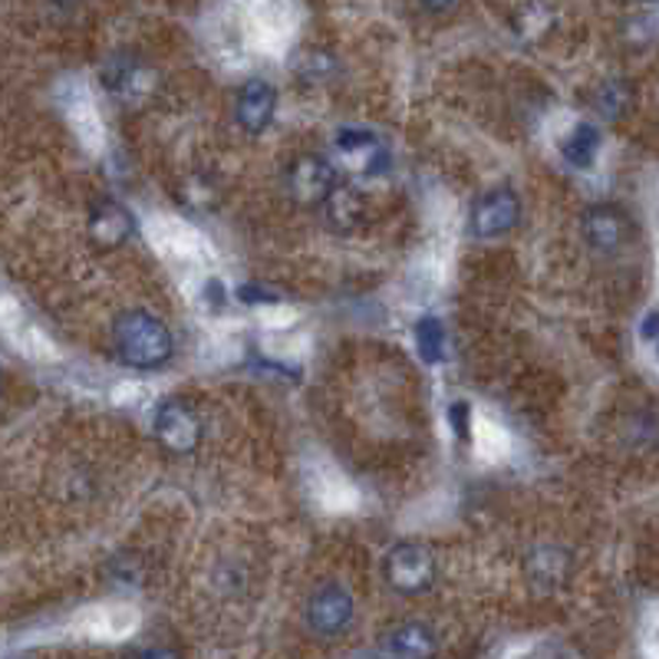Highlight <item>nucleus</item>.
I'll list each match as a JSON object with an SVG mask.
<instances>
[{
    "label": "nucleus",
    "instance_id": "nucleus-18",
    "mask_svg": "<svg viewBox=\"0 0 659 659\" xmlns=\"http://www.w3.org/2000/svg\"><path fill=\"white\" fill-rule=\"evenodd\" d=\"M136 659H181L175 650H168V647H149V650H143Z\"/></svg>",
    "mask_w": 659,
    "mask_h": 659
},
{
    "label": "nucleus",
    "instance_id": "nucleus-5",
    "mask_svg": "<svg viewBox=\"0 0 659 659\" xmlns=\"http://www.w3.org/2000/svg\"><path fill=\"white\" fill-rule=\"evenodd\" d=\"M333 153L353 178H376L389 168L386 146L369 129H339V136L333 139Z\"/></svg>",
    "mask_w": 659,
    "mask_h": 659
},
{
    "label": "nucleus",
    "instance_id": "nucleus-4",
    "mask_svg": "<svg viewBox=\"0 0 659 659\" xmlns=\"http://www.w3.org/2000/svg\"><path fill=\"white\" fill-rule=\"evenodd\" d=\"M336 188V165L327 156H297L294 163L284 168V191L297 201V205H324L327 195Z\"/></svg>",
    "mask_w": 659,
    "mask_h": 659
},
{
    "label": "nucleus",
    "instance_id": "nucleus-9",
    "mask_svg": "<svg viewBox=\"0 0 659 659\" xmlns=\"http://www.w3.org/2000/svg\"><path fill=\"white\" fill-rule=\"evenodd\" d=\"M90 241L100 251H116L123 248L133 234H136V218L126 205H119L116 198H100L90 208Z\"/></svg>",
    "mask_w": 659,
    "mask_h": 659
},
{
    "label": "nucleus",
    "instance_id": "nucleus-3",
    "mask_svg": "<svg viewBox=\"0 0 659 659\" xmlns=\"http://www.w3.org/2000/svg\"><path fill=\"white\" fill-rule=\"evenodd\" d=\"M153 436L156 442L163 446L165 452L171 456H188L201 446V436H205V422L198 416V409L178 396L165 399L163 406L156 409V419H153Z\"/></svg>",
    "mask_w": 659,
    "mask_h": 659
},
{
    "label": "nucleus",
    "instance_id": "nucleus-14",
    "mask_svg": "<svg viewBox=\"0 0 659 659\" xmlns=\"http://www.w3.org/2000/svg\"><path fill=\"white\" fill-rule=\"evenodd\" d=\"M571 574V557L564 547L554 544H541L527 554V577L541 587H557L564 584Z\"/></svg>",
    "mask_w": 659,
    "mask_h": 659
},
{
    "label": "nucleus",
    "instance_id": "nucleus-11",
    "mask_svg": "<svg viewBox=\"0 0 659 659\" xmlns=\"http://www.w3.org/2000/svg\"><path fill=\"white\" fill-rule=\"evenodd\" d=\"M274 109H278V90L268 80H248L241 86L234 116H238V123H241L244 133L261 136L274 123Z\"/></svg>",
    "mask_w": 659,
    "mask_h": 659
},
{
    "label": "nucleus",
    "instance_id": "nucleus-10",
    "mask_svg": "<svg viewBox=\"0 0 659 659\" xmlns=\"http://www.w3.org/2000/svg\"><path fill=\"white\" fill-rule=\"evenodd\" d=\"M106 90L126 106H136L156 90V73L139 56H116L106 66Z\"/></svg>",
    "mask_w": 659,
    "mask_h": 659
},
{
    "label": "nucleus",
    "instance_id": "nucleus-15",
    "mask_svg": "<svg viewBox=\"0 0 659 659\" xmlns=\"http://www.w3.org/2000/svg\"><path fill=\"white\" fill-rule=\"evenodd\" d=\"M561 153H564V159L574 165V168H590L594 159H597V153H600V133H597L594 126L580 123V126H574V133L564 139Z\"/></svg>",
    "mask_w": 659,
    "mask_h": 659
},
{
    "label": "nucleus",
    "instance_id": "nucleus-8",
    "mask_svg": "<svg viewBox=\"0 0 659 659\" xmlns=\"http://www.w3.org/2000/svg\"><path fill=\"white\" fill-rule=\"evenodd\" d=\"M304 617L317 637H339L353 624V594L339 584H324L311 594Z\"/></svg>",
    "mask_w": 659,
    "mask_h": 659
},
{
    "label": "nucleus",
    "instance_id": "nucleus-13",
    "mask_svg": "<svg viewBox=\"0 0 659 659\" xmlns=\"http://www.w3.org/2000/svg\"><path fill=\"white\" fill-rule=\"evenodd\" d=\"M321 208H324L330 228L339 231V234H349L366 221V198L359 195V188L343 185V181H336V188L330 191Z\"/></svg>",
    "mask_w": 659,
    "mask_h": 659
},
{
    "label": "nucleus",
    "instance_id": "nucleus-1",
    "mask_svg": "<svg viewBox=\"0 0 659 659\" xmlns=\"http://www.w3.org/2000/svg\"><path fill=\"white\" fill-rule=\"evenodd\" d=\"M113 349L133 369H163L175 356L171 330L146 311H126L113 324Z\"/></svg>",
    "mask_w": 659,
    "mask_h": 659
},
{
    "label": "nucleus",
    "instance_id": "nucleus-16",
    "mask_svg": "<svg viewBox=\"0 0 659 659\" xmlns=\"http://www.w3.org/2000/svg\"><path fill=\"white\" fill-rule=\"evenodd\" d=\"M627 106H630V90H627V83L607 80V83L597 86V93H594V109H597L604 119H620V116L627 113Z\"/></svg>",
    "mask_w": 659,
    "mask_h": 659
},
{
    "label": "nucleus",
    "instance_id": "nucleus-12",
    "mask_svg": "<svg viewBox=\"0 0 659 659\" xmlns=\"http://www.w3.org/2000/svg\"><path fill=\"white\" fill-rule=\"evenodd\" d=\"M386 657L393 659H432L439 650V637L429 624H399L396 630H389V637L383 640Z\"/></svg>",
    "mask_w": 659,
    "mask_h": 659
},
{
    "label": "nucleus",
    "instance_id": "nucleus-7",
    "mask_svg": "<svg viewBox=\"0 0 659 659\" xmlns=\"http://www.w3.org/2000/svg\"><path fill=\"white\" fill-rule=\"evenodd\" d=\"M584 238L590 248L604 251V254H617L620 248H627L637 234L630 215L617 205H590L580 218Z\"/></svg>",
    "mask_w": 659,
    "mask_h": 659
},
{
    "label": "nucleus",
    "instance_id": "nucleus-2",
    "mask_svg": "<svg viewBox=\"0 0 659 659\" xmlns=\"http://www.w3.org/2000/svg\"><path fill=\"white\" fill-rule=\"evenodd\" d=\"M436 574H439L436 554L426 544H419V541H402V544L389 547V554L383 561L386 584L396 594H406V597L426 594L436 584Z\"/></svg>",
    "mask_w": 659,
    "mask_h": 659
},
{
    "label": "nucleus",
    "instance_id": "nucleus-6",
    "mask_svg": "<svg viewBox=\"0 0 659 659\" xmlns=\"http://www.w3.org/2000/svg\"><path fill=\"white\" fill-rule=\"evenodd\" d=\"M521 221V198L514 188L501 185L485 191L475 205H472V215H469V231L475 238H501L508 231H514Z\"/></svg>",
    "mask_w": 659,
    "mask_h": 659
},
{
    "label": "nucleus",
    "instance_id": "nucleus-17",
    "mask_svg": "<svg viewBox=\"0 0 659 659\" xmlns=\"http://www.w3.org/2000/svg\"><path fill=\"white\" fill-rule=\"evenodd\" d=\"M416 339H419V353L426 363H442L446 359V327L436 317H426L416 324Z\"/></svg>",
    "mask_w": 659,
    "mask_h": 659
}]
</instances>
